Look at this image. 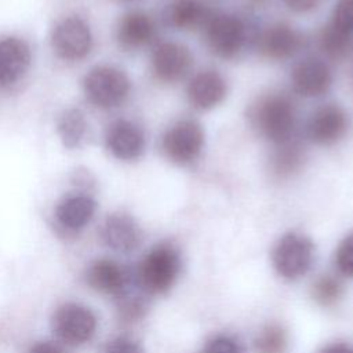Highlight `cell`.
Wrapping results in <instances>:
<instances>
[{
	"label": "cell",
	"mask_w": 353,
	"mask_h": 353,
	"mask_svg": "<svg viewBox=\"0 0 353 353\" xmlns=\"http://www.w3.org/2000/svg\"><path fill=\"white\" fill-rule=\"evenodd\" d=\"M252 130L273 146L294 137L296 109L292 99L281 92L259 97L248 110Z\"/></svg>",
	"instance_id": "1"
},
{
	"label": "cell",
	"mask_w": 353,
	"mask_h": 353,
	"mask_svg": "<svg viewBox=\"0 0 353 353\" xmlns=\"http://www.w3.org/2000/svg\"><path fill=\"white\" fill-rule=\"evenodd\" d=\"M201 30L207 48L221 59L237 58L256 39L252 26L230 12H212Z\"/></svg>",
	"instance_id": "2"
},
{
	"label": "cell",
	"mask_w": 353,
	"mask_h": 353,
	"mask_svg": "<svg viewBox=\"0 0 353 353\" xmlns=\"http://www.w3.org/2000/svg\"><path fill=\"white\" fill-rule=\"evenodd\" d=\"M181 255L172 244L153 247L138 269V284L148 294H164L175 283L181 272Z\"/></svg>",
	"instance_id": "3"
},
{
	"label": "cell",
	"mask_w": 353,
	"mask_h": 353,
	"mask_svg": "<svg viewBox=\"0 0 353 353\" xmlns=\"http://www.w3.org/2000/svg\"><path fill=\"white\" fill-rule=\"evenodd\" d=\"M203 125L193 119H182L167 128L161 138V152L168 161L179 167L196 163L204 149Z\"/></svg>",
	"instance_id": "4"
},
{
	"label": "cell",
	"mask_w": 353,
	"mask_h": 353,
	"mask_svg": "<svg viewBox=\"0 0 353 353\" xmlns=\"http://www.w3.org/2000/svg\"><path fill=\"white\" fill-rule=\"evenodd\" d=\"M83 87L91 103L102 109H113L128 98L131 81L114 66H95L85 74Z\"/></svg>",
	"instance_id": "5"
},
{
	"label": "cell",
	"mask_w": 353,
	"mask_h": 353,
	"mask_svg": "<svg viewBox=\"0 0 353 353\" xmlns=\"http://www.w3.org/2000/svg\"><path fill=\"white\" fill-rule=\"evenodd\" d=\"M314 247L312 240L298 232L284 234L273 250V265L277 273L287 280H296L312 266Z\"/></svg>",
	"instance_id": "6"
},
{
	"label": "cell",
	"mask_w": 353,
	"mask_h": 353,
	"mask_svg": "<svg viewBox=\"0 0 353 353\" xmlns=\"http://www.w3.org/2000/svg\"><path fill=\"white\" fill-rule=\"evenodd\" d=\"M349 128L350 117L345 108L339 103H325L310 113L305 135L317 146H331L342 141Z\"/></svg>",
	"instance_id": "7"
},
{
	"label": "cell",
	"mask_w": 353,
	"mask_h": 353,
	"mask_svg": "<svg viewBox=\"0 0 353 353\" xmlns=\"http://www.w3.org/2000/svg\"><path fill=\"white\" fill-rule=\"evenodd\" d=\"M55 335L68 345H81L92 338L97 328L95 314L79 303H65L52 316Z\"/></svg>",
	"instance_id": "8"
},
{
	"label": "cell",
	"mask_w": 353,
	"mask_h": 353,
	"mask_svg": "<svg viewBox=\"0 0 353 353\" xmlns=\"http://www.w3.org/2000/svg\"><path fill=\"white\" fill-rule=\"evenodd\" d=\"M150 65L159 81L174 84L189 74L193 66V55L189 47L182 43L161 41L152 51Z\"/></svg>",
	"instance_id": "9"
},
{
	"label": "cell",
	"mask_w": 353,
	"mask_h": 353,
	"mask_svg": "<svg viewBox=\"0 0 353 353\" xmlns=\"http://www.w3.org/2000/svg\"><path fill=\"white\" fill-rule=\"evenodd\" d=\"M332 69L320 57H306L295 63L290 81L292 90L303 98H319L327 94L332 85Z\"/></svg>",
	"instance_id": "10"
},
{
	"label": "cell",
	"mask_w": 353,
	"mask_h": 353,
	"mask_svg": "<svg viewBox=\"0 0 353 353\" xmlns=\"http://www.w3.org/2000/svg\"><path fill=\"white\" fill-rule=\"evenodd\" d=\"M51 44L58 57L69 61L84 58L92 44L90 26L80 17H68L52 30Z\"/></svg>",
	"instance_id": "11"
},
{
	"label": "cell",
	"mask_w": 353,
	"mask_h": 353,
	"mask_svg": "<svg viewBox=\"0 0 353 353\" xmlns=\"http://www.w3.org/2000/svg\"><path fill=\"white\" fill-rule=\"evenodd\" d=\"M301 30L285 22H277L256 34L258 51L268 59L285 61L295 57L305 46Z\"/></svg>",
	"instance_id": "12"
},
{
	"label": "cell",
	"mask_w": 353,
	"mask_h": 353,
	"mask_svg": "<svg viewBox=\"0 0 353 353\" xmlns=\"http://www.w3.org/2000/svg\"><path fill=\"white\" fill-rule=\"evenodd\" d=\"M228 95V81L223 74L212 68L194 73L186 87V98L197 110H211L221 105Z\"/></svg>",
	"instance_id": "13"
},
{
	"label": "cell",
	"mask_w": 353,
	"mask_h": 353,
	"mask_svg": "<svg viewBox=\"0 0 353 353\" xmlns=\"http://www.w3.org/2000/svg\"><path fill=\"white\" fill-rule=\"evenodd\" d=\"M106 148L119 160L135 161L146 148L143 130L130 120H116L106 131Z\"/></svg>",
	"instance_id": "14"
},
{
	"label": "cell",
	"mask_w": 353,
	"mask_h": 353,
	"mask_svg": "<svg viewBox=\"0 0 353 353\" xmlns=\"http://www.w3.org/2000/svg\"><path fill=\"white\" fill-rule=\"evenodd\" d=\"M102 241L117 252H131L139 247L142 232L137 221L125 212L110 214L101 228Z\"/></svg>",
	"instance_id": "15"
},
{
	"label": "cell",
	"mask_w": 353,
	"mask_h": 353,
	"mask_svg": "<svg viewBox=\"0 0 353 353\" xmlns=\"http://www.w3.org/2000/svg\"><path fill=\"white\" fill-rule=\"evenodd\" d=\"M212 12L203 0H170L164 8V19L176 30H196L204 28Z\"/></svg>",
	"instance_id": "16"
},
{
	"label": "cell",
	"mask_w": 353,
	"mask_h": 353,
	"mask_svg": "<svg viewBox=\"0 0 353 353\" xmlns=\"http://www.w3.org/2000/svg\"><path fill=\"white\" fill-rule=\"evenodd\" d=\"M30 48L18 37L0 40V84L10 85L17 83L30 65Z\"/></svg>",
	"instance_id": "17"
},
{
	"label": "cell",
	"mask_w": 353,
	"mask_h": 353,
	"mask_svg": "<svg viewBox=\"0 0 353 353\" xmlns=\"http://www.w3.org/2000/svg\"><path fill=\"white\" fill-rule=\"evenodd\" d=\"M116 37L119 44L125 50L142 48L154 40L156 23L148 14L131 11L120 19Z\"/></svg>",
	"instance_id": "18"
},
{
	"label": "cell",
	"mask_w": 353,
	"mask_h": 353,
	"mask_svg": "<svg viewBox=\"0 0 353 353\" xmlns=\"http://www.w3.org/2000/svg\"><path fill=\"white\" fill-rule=\"evenodd\" d=\"M306 161V150L299 139H291L274 145L269 159V171L276 179H288L302 171Z\"/></svg>",
	"instance_id": "19"
},
{
	"label": "cell",
	"mask_w": 353,
	"mask_h": 353,
	"mask_svg": "<svg viewBox=\"0 0 353 353\" xmlns=\"http://www.w3.org/2000/svg\"><path fill=\"white\" fill-rule=\"evenodd\" d=\"M85 280L91 288L117 296L128 284L130 276L114 261L98 259L87 269Z\"/></svg>",
	"instance_id": "20"
},
{
	"label": "cell",
	"mask_w": 353,
	"mask_h": 353,
	"mask_svg": "<svg viewBox=\"0 0 353 353\" xmlns=\"http://www.w3.org/2000/svg\"><path fill=\"white\" fill-rule=\"evenodd\" d=\"M97 203L87 194H73L61 200L55 208V218L69 230L83 229L94 216Z\"/></svg>",
	"instance_id": "21"
},
{
	"label": "cell",
	"mask_w": 353,
	"mask_h": 353,
	"mask_svg": "<svg viewBox=\"0 0 353 353\" xmlns=\"http://www.w3.org/2000/svg\"><path fill=\"white\" fill-rule=\"evenodd\" d=\"M57 131L65 148L73 149L80 145L87 131V121L81 110L66 109L57 120Z\"/></svg>",
	"instance_id": "22"
},
{
	"label": "cell",
	"mask_w": 353,
	"mask_h": 353,
	"mask_svg": "<svg viewBox=\"0 0 353 353\" xmlns=\"http://www.w3.org/2000/svg\"><path fill=\"white\" fill-rule=\"evenodd\" d=\"M319 44L325 57L331 59H343L353 51V39L336 33L327 25L320 32Z\"/></svg>",
	"instance_id": "23"
},
{
	"label": "cell",
	"mask_w": 353,
	"mask_h": 353,
	"mask_svg": "<svg viewBox=\"0 0 353 353\" xmlns=\"http://www.w3.org/2000/svg\"><path fill=\"white\" fill-rule=\"evenodd\" d=\"M116 298L121 317L128 321L141 319L146 312V301L141 294L131 290V281H128V284Z\"/></svg>",
	"instance_id": "24"
},
{
	"label": "cell",
	"mask_w": 353,
	"mask_h": 353,
	"mask_svg": "<svg viewBox=\"0 0 353 353\" xmlns=\"http://www.w3.org/2000/svg\"><path fill=\"white\" fill-rule=\"evenodd\" d=\"M285 347V331L277 324H270L265 327L255 339V349L258 353H284Z\"/></svg>",
	"instance_id": "25"
},
{
	"label": "cell",
	"mask_w": 353,
	"mask_h": 353,
	"mask_svg": "<svg viewBox=\"0 0 353 353\" xmlns=\"http://www.w3.org/2000/svg\"><path fill=\"white\" fill-rule=\"evenodd\" d=\"M327 26L342 36L353 39V0H338Z\"/></svg>",
	"instance_id": "26"
},
{
	"label": "cell",
	"mask_w": 353,
	"mask_h": 353,
	"mask_svg": "<svg viewBox=\"0 0 353 353\" xmlns=\"http://www.w3.org/2000/svg\"><path fill=\"white\" fill-rule=\"evenodd\" d=\"M313 298L316 302L324 306L335 303L342 295V284L336 277L330 274L321 276L313 284Z\"/></svg>",
	"instance_id": "27"
},
{
	"label": "cell",
	"mask_w": 353,
	"mask_h": 353,
	"mask_svg": "<svg viewBox=\"0 0 353 353\" xmlns=\"http://www.w3.org/2000/svg\"><path fill=\"white\" fill-rule=\"evenodd\" d=\"M335 265L342 274L353 277V233L339 243L335 251Z\"/></svg>",
	"instance_id": "28"
},
{
	"label": "cell",
	"mask_w": 353,
	"mask_h": 353,
	"mask_svg": "<svg viewBox=\"0 0 353 353\" xmlns=\"http://www.w3.org/2000/svg\"><path fill=\"white\" fill-rule=\"evenodd\" d=\"M200 353H243V349L233 336L216 335L207 341Z\"/></svg>",
	"instance_id": "29"
},
{
	"label": "cell",
	"mask_w": 353,
	"mask_h": 353,
	"mask_svg": "<svg viewBox=\"0 0 353 353\" xmlns=\"http://www.w3.org/2000/svg\"><path fill=\"white\" fill-rule=\"evenodd\" d=\"M102 353H143V349L130 336H117L106 343Z\"/></svg>",
	"instance_id": "30"
},
{
	"label": "cell",
	"mask_w": 353,
	"mask_h": 353,
	"mask_svg": "<svg viewBox=\"0 0 353 353\" xmlns=\"http://www.w3.org/2000/svg\"><path fill=\"white\" fill-rule=\"evenodd\" d=\"M283 4L295 14H309L314 11L321 0H281Z\"/></svg>",
	"instance_id": "31"
},
{
	"label": "cell",
	"mask_w": 353,
	"mask_h": 353,
	"mask_svg": "<svg viewBox=\"0 0 353 353\" xmlns=\"http://www.w3.org/2000/svg\"><path fill=\"white\" fill-rule=\"evenodd\" d=\"M29 353H62V350L52 342H39L29 350Z\"/></svg>",
	"instance_id": "32"
},
{
	"label": "cell",
	"mask_w": 353,
	"mask_h": 353,
	"mask_svg": "<svg viewBox=\"0 0 353 353\" xmlns=\"http://www.w3.org/2000/svg\"><path fill=\"white\" fill-rule=\"evenodd\" d=\"M320 353H353V347L343 343H335V345L327 346Z\"/></svg>",
	"instance_id": "33"
},
{
	"label": "cell",
	"mask_w": 353,
	"mask_h": 353,
	"mask_svg": "<svg viewBox=\"0 0 353 353\" xmlns=\"http://www.w3.org/2000/svg\"><path fill=\"white\" fill-rule=\"evenodd\" d=\"M350 84H352V88H353V66L350 69Z\"/></svg>",
	"instance_id": "34"
},
{
	"label": "cell",
	"mask_w": 353,
	"mask_h": 353,
	"mask_svg": "<svg viewBox=\"0 0 353 353\" xmlns=\"http://www.w3.org/2000/svg\"><path fill=\"white\" fill-rule=\"evenodd\" d=\"M120 1H124V3H132V1H137V0H120Z\"/></svg>",
	"instance_id": "35"
}]
</instances>
